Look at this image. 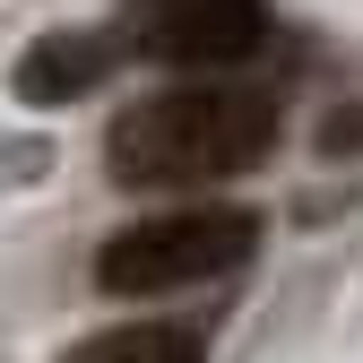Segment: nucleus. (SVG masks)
<instances>
[{"instance_id":"f257e3e1","label":"nucleus","mask_w":363,"mask_h":363,"mask_svg":"<svg viewBox=\"0 0 363 363\" xmlns=\"http://www.w3.org/2000/svg\"><path fill=\"white\" fill-rule=\"evenodd\" d=\"M268 156H277V96L251 78L156 86L104 139V164L121 191H199V182H234Z\"/></svg>"},{"instance_id":"f03ea898","label":"nucleus","mask_w":363,"mask_h":363,"mask_svg":"<svg viewBox=\"0 0 363 363\" xmlns=\"http://www.w3.org/2000/svg\"><path fill=\"white\" fill-rule=\"evenodd\" d=\"M251 251H259V208H156L121 234H104L96 286L104 294H182V286H216L234 268H251Z\"/></svg>"},{"instance_id":"39448f33","label":"nucleus","mask_w":363,"mask_h":363,"mask_svg":"<svg viewBox=\"0 0 363 363\" xmlns=\"http://www.w3.org/2000/svg\"><path fill=\"white\" fill-rule=\"evenodd\" d=\"M61 363H208V337L182 329V320H130L104 337H78Z\"/></svg>"},{"instance_id":"20e7f679","label":"nucleus","mask_w":363,"mask_h":363,"mask_svg":"<svg viewBox=\"0 0 363 363\" xmlns=\"http://www.w3.org/2000/svg\"><path fill=\"white\" fill-rule=\"evenodd\" d=\"M130 52L121 35L104 26H61V35H35L18 69H9V96L18 104H78V96H96V86L113 78V61Z\"/></svg>"},{"instance_id":"7ed1b4c3","label":"nucleus","mask_w":363,"mask_h":363,"mask_svg":"<svg viewBox=\"0 0 363 363\" xmlns=\"http://www.w3.org/2000/svg\"><path fill=\"white\" fill-rule=\"evenodd\" d=\"M121 43L156 69H234L268 43V0H139Z\"/></svg>"},{"instance_id":"423d86ee","label":"nucleus","mask_w":363,"mask_h":363,"mask_svg":"<svg viewBox=\"0 0 363 363\" xmlns=\"http://www.w3.org/2000/svg\"><path fill=\"white\" fill-rule=\"evenodd\" d=\"M320 147H329V156H363V104H337V113L320 121Z\"/></svg>"}]
</instances>
